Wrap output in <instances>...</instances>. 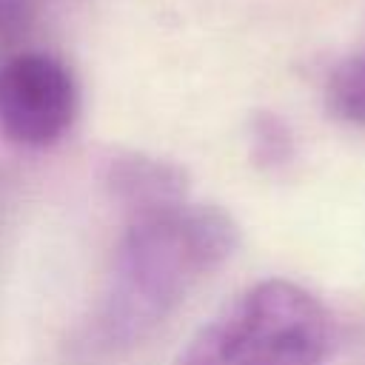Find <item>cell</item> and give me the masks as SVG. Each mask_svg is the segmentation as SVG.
<instances>
[{
  "label": "cell",
  "instance_id": "1",
  "mask_svg": "<svg viewBox=\"0 0 365 365\" xmlns=\"http://www.w3.org/2000/svg\"><path fill=\"white\" fill-rule=\"evenodd\" d=\"M237 242L231 214L208 202L182 200L125 217L94 317V339L108 351L143 342L234 254Z\"/></svg>",
  "mask_w": 365,
  "mask_h": 365
},
{
  "label": "cell",
  "instance_id": "2",
  "mask_svg": "<svg viewBox=\"0 0 365 365\" xmlns=\"http://www.w3.org/2000/svg\"><path fill=\"white\" fill-rule=\"evenodd\" d=\"M331 342V314L311 291L262 279L202 325L174 365H322Z\"/></svg>",
  "mask_w": 365,
  "mask_h": 365
},
{
  "label": "cell",
  "instance_id": "3",
  "mask_svg": "<svg viewBox=\"0 0 365 365\" xmlns=\"http://www.w3.org/2000/svg\"><path fill=\"white\" fill-rule=\"evenodd\" d=\"M77 117V83L46 51H20L0 63V134L26 148H48Z\"/></svg>",
  "mask_w": 365,
  "mask_h": 365
},
{
  "label": "cell",
  "instance_id": "4",
  "mask_svg": "<svg viewBox=\"0 0 365 365\" xmlns=\"http://www.w3.org/2000/svg\"><path fill=\"white\" fill-rule=\"evenodd\" d=\"M103 185L125 217L188 200L185 171L168 160L140 151L111 154L103 163Z\"/></svg>",
  "mask_w": 365,
  "mask_h": 365
},
{
  "label": "cell",
  "instance_id": "5",
  "mask_svg": "<svg viewBox=\"0 0 365 365\" xmlns=\"http://www.w3.org/2000/svg\"><path fill=\"white\" fill-rule=\"evenodd\" d=\"M328 111L351 125H365V48L334 66L325 86Z\"/></svg>",
  "mask_w": 365,
  "mask_h": 365
},
{
  "label": "cell",
  "instance_id": "6",
  "mask_svg": "<svg viewBox=\"0 0 365 365\" xmlns=\"http://www.w3.org/2000/svg\"><path fill=\"white\" fill-rule=\"evenodd\" d=\"M248 151L262 171H279L294 160V134L274 111H257L248 123Z\"/></svg>",
  "mask_w": 365,
  "mask_h": 365
},
{
  "label": "cell",
  "instance_id": "7",
  "mask_svg": "<svg viewBox=\"0 0 365 365\" xmlns=\"http://www.w3.org/2000/svg\"><path fill=\"white\" fill-rule=\"evenodd\" d=\"M43 0H0V46L17 43L34 23Z\"/></svg>",
  "mask_w": 365,
  "mask_h": 365
}]
</instances>
